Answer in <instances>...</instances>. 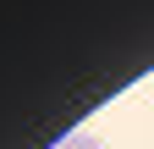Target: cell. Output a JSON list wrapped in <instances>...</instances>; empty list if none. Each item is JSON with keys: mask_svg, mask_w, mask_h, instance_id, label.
I'll list each match as a JSON object with an SVG mask.
<instances>
[{"mask_svg": "<svg viewBox=\"0 0 154 149\" xmlns=\"http://www.w3.org/2000/svg\"><path fill=\"white\" fill-rule=\"evenodd\" d=\"M55 149H105V144L94 138V133H66V138L55 144Z\"/></svg>", "mask_w": 154, "mask_h": 149, "instance_id": "obj_1", "label": "cell"}]
</instances>
